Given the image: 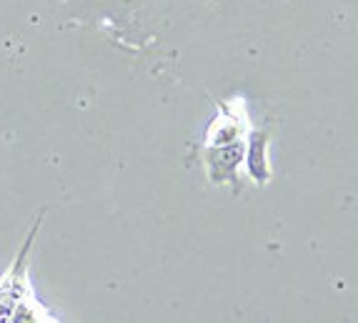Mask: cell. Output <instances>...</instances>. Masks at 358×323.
Returning a JSON list of instances; mask_svg holds the SVG:
<instances>
[{
	"mask_svg": "<svg viewBox=\"0 0 358 323\" xmlns=\"http://www.w3.org/2000/svg\"><path fill=\"white\" fill-rule=\"evenodd\" d=\"M38 226H41V218H38L36 228L25 238L23 251L18 253L13 268L0 278V321H55L53 316L43 311V306L36 301V294H33V288H30L28 278H25L28 251L33 238H36Z\"/></svg>",
	"mask_w": 358,
	"mask_h": 323,
	"instance_id": "6da1fadb",
	"label": "cell"
}]
</instances>
